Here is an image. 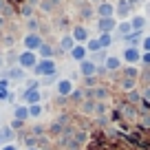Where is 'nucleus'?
Segmentation results:
<instances>
[{
  "label": "nucleus",
  "mask_w": 150,
  "mask_h": 150,
  "mask_svg": "<svg viewBox=\"0 0 150 150\" xmlns=\"http://www.w3.org/2000/svg\"><path fill=\"white\" fill-rule=\"evenodd\" d=\"M53 73H55V64L51 60H44L42 64L35 66V75H53Z\"/></svg>",
  "instance_id": "obj_1"
},
{
  "label": "nucleus",
  "mask_w": 150,
  "mask_h": 150,
  "mask_svg": "<svg viewBox=\"0 0 150 150\" xmlns=\"http://www.w3.org/2000/svg\"><path fill=\"white\" fill-rule=\"evenodd\" d=\"M80 73L86 75V77H93V75H97V66H95L93 62L84 60V62H82V66H80Z\"/></svg>",
  "instance_id": "obj_2"
},
{
  "label": "nucleus",
  "mask_w": 150,
  "mask_h": 150,
  "mask_svg": "<svg viewBox=\"0 0 150 150\" xmlns=\"http://www.w3.org/2000/svg\"><path fill=\"white\" fill-rule=\"evenodd\" d=\"M97 27H99V31H102V33H110L112 29L117 27V22H115L112 18H102V20L97 22Z\"/></svg>",
  "instance_id": "obj_3"
},
{
  "label": "nucleus",
  "mask_w": 150,
  "mask_h": 150,
  "mask_svg": "<svg viewBox=\"0 0 150 150\" xmlns=\"http://www.w3.org/2000/svg\"><path fill=\"white\" fill-rule=\"evenodd\" d=\"M57 93L60 95H71L73 93V82L71 80H60L57 82Z\"/></svg>",
  "instance_id": "obj_4"
},
{
  "label": "nucleus",
  "mask_w": 150,
  "mask_h": 150,
  "mask_svg": "<svg viewBox=\"0 0 150 150\" xmlns=\"http://www.w3.org/2000/svg\"><path fill=\"white\" fill-rule=\"evenodd\" d=\"M139 57H141V53L137 51L135 47H128L126 51H124V60L130 62V64H132V62H139Z\"/></svg>",
  "instance_id": "obj_5"
},
{
  "label": "nucleus",
  "mask_w": 150,
  "mask_h": 150,
  "mask_svg": "<svg viewBox=\"0 0 150 150\" xmlns=\"http://www.w3.org/2000/svg\"><path fill=\"white\" fill-rule=\"evenodd\" d=\"M112 11H115V7H112L110 2H102V5L97 7V13L102 16V18H110V16H112Z\"/></svg>",
  "instance_id": "obj_6"
},
{
  "label": "nucleus",
  "mask_w": 150,
  "mask_h": 150,
  "mask_svg": "<svg viewBox=\"0 0 150 150\" xmlns=\"http://www.w3.org/2000/svg\"><path fill=\"white\" fill-rule=\"evenodd\" d=\"M95 106H97V102H95V99H84V102H82V112H84V115H95Z\"/></svg>",
  "instance_id": "obj_7"
},
{
  "label": "nucleus",
  "mask_w": 150,
  "mask_h": 150,
  "mask_svg": "<svg viewBox=\"0 0 150 150\" xmlns=\"http://www.w3.org/2000/svg\"><path fill=\"white\" fill-rule=\"evenodd\" d=\"M40 44H42V42H40V38H38L35 33H29V35L24 38V47H27L29 51H31V49H35V47H40Z\"/></svg>",
  "instance_id": "obj_8"
},
{
  "label": "nucleus",
  "mask_w": 150,
  "mask_h": 150,
  "mask_svg": "<svg viewBox=\"0 0 150 150\" xmlns=\"http://www.w3.org/2000/svg\"><path fill=\"white\" fill-rule=\"evenodd\" d=\"M20 64L22 66H35V55H33L31 51H24L22 55H20Z\"/></svg>",
  "instance_id": "obj_9"
},
{
  "label": "nucleus",
  "mask_w": 150,
  "mask_h": 150,
  "mask_svg": "<svg viewBox=\"0 0 150 150\" xmlns=\"http://www.w3.org/2000/svg\"><path fill=\"white\" fill-rule=\"evenodd\" d=\"M71 38H73V40H77V42H84L86 38H88V31H86L84 27H75V29H73V35H71Z\"/></svg>",
  "instance_id": "obj_10"
},
{
  "label": "nucleus",
  "mask_w": 150,
  "mask_h": 150,
  "mask_svg": "<svg viewBox=\"0 0 150 150\" xmlns=\"http://www.w3.org/2000/svg\"><path fill=\"white\" fill-rule=\"evenodd\" d=\"M122 115L126 119H137V115H139V112L135 110V106H130V104H124L122 106Z\"/></svg>",
  "instance_id": "obj_11"
},
{
  "label": "nucleus",
  "mask_w": 150,
  "mask_h": 150,
  "mask_svg": "<svg viewBox=\"0 0 150 150\" xmlns=\"http://www.w3.org/2000/svg\"><path fill=\"white\" fill-rule=\"evenodd\" d=\"M130 27H132V31H141V29L146 27V18L144 16H135L132 22H130Z\"/></svg>",
  "instance_id": "obj_12"
},
{
  "label": "nucleus",
  "mask_w": 150,
  "mask_h": 150,
  "mask_svg": "<svg viewBox=\"0 0 150 150\" xmlns=\"http://www.w3.org/2000/svg\"><path fill=\"white\" fill-rule=\"evenodd\" d=\"M71 55H73V60H77V62H84V57H86V49H84V47H73Z\"/></svg>",
  "instance_id": "obj_13"
},
{
  "label": "nucleus",
  "mask_w": 150,
  "mask_h": 150,
  "mask_svg": "<svg viewBox=\"0 0 150 150\" xmlns=\"http://www.w3.org/2000/svg\"><path fill=\"white\" fill-rule=\"evenodd\" d=\"M128 11H130V2H128V0H119V5H117V16H128Z\"/></svg>",
  "instance_id": "obj_14"
},
{
  "label": "nucleus",
  "mask_w": 150,
  "mask_h": 150,
  "mask_svg": "<svg viewBox=\"0 0 150 150\" xmlns=\"http://www.w3.org/2000/svg\"><path fill=\"white\" fill-rule=\"evenodd\" d=\"M119 66H122V62H119V57H106V69H110V71H117Z\"/></svg>",
  "instance_id": "obj_15"
},
{
  "label": "nucleus",
  "mask_w": 150,
  "mask_h": 150,
  "mask_svg": "<svg viewBox=\"0 0 150 150\" xmlns=\"http://www.w3.org/2000/svg\"><path fill=\"white\" fill-rule=\"evenodd\" d=\"M117 31L126 38V35H130V33H132V27H130V22H122V24H117Z\"/></svg>",
  "instance_id": "obj_16"
},
{
  "label": "nucleus",
  "mask_w": 150,
  "mask_h": 150,
  "mask_svg": "<svg viewBox=\"0 0 150 150\" xmlns=\"http://www.w3.org/2000/svg\"><path fill=\"white\" fill-rule=\"evenodd\" d=\"M27 117H29V108H24V106L16 108V119H18V122H22V119H27Z\"/></svg>",
  "instance_id": "obj_17"
},
{
  "label": "nucleus",
  "mask_w": 150,
  "mask_h": 150,
  "mask_svg": "<svg viewBox=\"0 0 150 150\" xmlns=\"http://www.w3.org/2000/svg\"><path fill=\"white\" fill-rule=\"evenodd\" d=\"M60 44H62V49H66V51H73V38L71 35H64L60 40Z\"/></svg>",
  "instance_id": "obj_18"
},
{
  "label": "nucleus",
  "mask_w": 150,
  "mask_h": 150,
  "mask_svg": "<svg viewBox=\"0 0 150 150\" xmlns=\"http://www.w3.org/2000/svg\"><path fill=\"white\" fill-rule=\"evenodd\" d=\"M139 122L141 128H150V112H139Z\"/></svg>",
  "instance_id": "obj_19"
},
{
  "label": "nucleus",
  "mask_w": 150,
  "mask_h": 150,
  "mask_svg": "<svg viewBox=\"0 0 150 150\" xmlns=\"http://www.w3.org/2000/svg\"><path fill=\"white\" fill-rule=\"evenodd\" d=\"M7 75H9L11 80H22V77H24L22 69H11V71H9V73H7Z\"/></svg>",
  "instance_id": "obj_20"
},
{
  "label": "nucleus",
  "mask_w": 150,
  "mask_h": 150,
  "mask_svg": "<svg viewBox=\"0 0 150 150\" xmlns=\"http://www.w3.org/2000/svg\"><path fill=\"white\" fill-rule=\"evenodd\" d=\"M29 115H31V117H40V115H42V106H40V104H33V106L29 108Z\"/></svg>",
  "instance_id": "obj_21"
},
{
  "label": "nucleus",
  "mask_w": 150,
  "mask_h": 150,
  "mask_svg": "<svg viewBox=\"0 0 150 150\" xmlns=\"http://www.w3.org/2000/svg\"><path fill=\"white\" fill-rule=\"evenodd\" d=\"M40 53H42L47 60H51V55H53V51H51V47H49V44H40Z\"/></svg>",
  "instance_id": "obj_22"
},
{
  "label": "nucleus",
  "mask_w": 150,
  "mask_h": 150,
  "mask_svg": "<svg viewBox=\"0 0 150 150\" xmlns=\"http://www.w3.org/2000/svg\"><path fill=\"white\" fill-rule=\"evenodd\" d=\"M110 42H112L110 33H102V38H99V47H108Z\"/></svg>",
  "instance_id": "obj_23"
},
{
  "label": "nucleus",
  "mask_w": 150,
  "mask_h": 150,
  "mask_svg": "<svg viewBox=\"0 0 150 150\" xmlns=\"http://www.w3.org/2000/svg\"><path fill=\"white\" fill-rule=\"evenodd\" d=\"M24 99H27V102H33V104H35L38 99H40V93H35V91H29V93L24 95Z\"/></svg>",
  "instance_id": "obj_24"
},
{
  "label": "nucleus",
  "mask_w": 150,
  "mask_h": 150,
  "mask_svg": "<svg viewBox=\"0 0 150 150\" xmlns=\"http://www.w3.org/2000/svg\"><path fill=\"white\" fill-rule=\"evenodd\" d=\"M122 86H124V91H132V88H135V80H130V77H124Z\"/></svg>",
  "instance_id": "obj_25"
},
{
  "label": "nucleus",
  "mask_w": 150,
  "mask_h": 150,
  "mask_svg": "<svg viewBox=\"0 0 150 150\" xmlns=\"http://www.w3.org/2000/svg\"><path fill=\"white\" fill-rule=\"evenodd\" d=\"M139 99H141V95L137 93V91H130V93H128V102H130V106H132V104H137Z\"/></svg>",
  "instance_id": "obj_26"
},
{
  "label": "nucleus",
  "mask_w": 150,
  "mask_h": 150,
  "mask_svg": "<svg viewBox=\"0 0 150 150\" xmlns=\"http://www.w3.org/2000/svg\"><path fill=\"white\" fill-rule=\"evenodd\" d=\"M137 75H139V71H137V69H132V66H130V69H126V77H130V80H137Z\"/></svg>",
  "instance_id": "obj_27"
},
{
  "label": "nucleus",
  "mask_w": 150,
  "mask_h": 150,
  "mask_svg": "<svg viewBox=\"0 0 150 150\" xmlns=\"http://www.w3.org/2000/svg\"><path fill=\"white\" fill-rule=\"evenodd\" d=\"M88 49H91V51H99V49H102V47H99V40H91Z\"/></svg>",
  "instance_id": "obj_28"
},
{
  "label": "nucleus",
  "mask_w": 150,
  "mask_h": 150,
  "mask_svg": "<svg viewBox=\"0 0 150 150\" xmlns=\"http://www.w3.org/2000/svg\"><path fill=\"white\" fill-rule=\"evenodd\" d=\"M141 60H144L146 66H150V53H144V55H141Z\"/></svg>",
  "instance_id": "obj_29"
},
{
  "label": "nucleus",
  "mask_w": 150,
  "mask_h": 150,
  "mask_svg": "<svg viewBox=\"0 0 150 150\" xmlns=\"http://www.w3.org/2000/svg\"><path fill=\"white\" fill-rule=\"evenodd\" d=\"M144 49H146V53H150V35L144 40Z\"/></svg>",
  "instance_id": "obj_30"
},
{
  "label": "nucleus",
  "mask_w": 150,
  "mask_h": 150,
  "mask_svg": "<svg viewBox=\"0 0 150 150\" xmlns=\"http://www.w3.org/2000/svg\"><path fill=\"white\" fill-rule=\"evenodd\" d=\"M144 99L146 104H150V88H144Z\"/></svg>",
  "instance_id": "obj_31"
},
{
  "label": "nucleus",
  "mask_w": 150,
  "mask_h": 150,
  "mask_svg": "<svg viewBox=\"0 0 150 150\" xmlns=\"http://www.w3.org/2000/svg\"><path fill=\"white\" fill-rule=\"evenodd\" d=\"M0 11H7V13H9V11H11V9H9V7H7V5H5V0H0Z\"/></svg>",
  "instance_id": "obj_32"
},
{
  "label": "nucleus",
  "mask_w": 150,
  "mask_h": 150,
  "mask_svg": "<svg viewBox=\"0 0 150 150\" xmlns=\"http://www.w3.org/2000/svg\"><path fill=\"white\" fill-rule=\"evenodd\" d=\"M22 13H24V16H31V7L24 5V7H22Z\"/></svg>",
  "instance_id": "obj_33"
},
{
  "label": "nucleus",
  "mask_w": 150,
  "mask_h": 150,
  "mask_svg": "<svg viewBox=\"0 0 150 150\" xmlns=\"http://www.w3.org/2000/svg\"><path fill=\"white\" fill-rule=\"evenodd\" d=\"M82 16H84V18H88V16H91V7H84V9H82Z\"/></svg>",
  "instance_id": "obj_34"
},
{
  "label": "nucleus",
  "mask_w": 150,
  "mask_h": 150,
  "mask_svg": "<svg viewBox=\"0 0 150 150\" xmlns=\"http://www.w3.org/2000/svg\"><path fill=\"white\" fill-rule=\"evenodd\" d=\"M141 80H146V82H150V71H144V75H141Z\"/></svg>",
  "instance_id": "obj_35"
},
{
  "label": "nucleus",
  "mask_w": 150,
  "mask_h": 150,
  "mask_svg": "<svg viewBox=\"0 0 150 150\" xmlns=\"http://www.w3.org/2000/svg\"><path fill=\"white\" fill-rule=\"evenodd\" d=\"M29 29H33V31L38 29V22H35V20H29Z\"/></svg>",
  "instance_id": "obj_36"
},
{
  "label": "nucleus",
  "mask_w": 150,
  "mask_h": 150,
  "mask_svg": "<svg viewBox=\"0 0 150 150\" xmlns=\"http://www.w3.org/2000/svg\"><path fill=\"white\" fill-rule=\"evenodd\" d=\"M104 60V53H97V55H95V62H102ZM95 62H93V64H95Z\"/></svg>",
  "instance_id": "obj_37"
},
{
  "label": "nucleus",
  "mask_w": 150,
  "mask_h": 150,
  "mask_svg": "<svg viewBox=\"0 0 150 150\" xmlns=\"http://www.w3.org/2000/svg\"><path fill=\"white\" fill-rule=\"evenodd\" d=\"M146 13L150 16V2H148V5H146Z\"/></svg>",
  "instance_id": "obj_38"
},
{
  "label": "nucleus",
  "mask_w": 150,
  "mask_h": 150,
  "mask_svg": "<svg viewBox=\"0 0 150 150\" xmlns=\"http://www.w3.org/2000/svg\"><path fill=\"white\" fill-rule=\"evenodd\" d=\"M27 2H29V7H31V5H35V2H38V0H27Z\"/></svg>",
  "instance_id": "obj_39"
},
{
  "label": "nucleus",
  "mask_w": 150,
  "mask_h": 150,
  "mask_svg": "<svg viewBox=\"0 0 150 150\" xmlns=\"http://www.w3.org/2000/svg\"><path fill=\"white\" fill-rule=\"evenodd\" d=\"M2 150H16V148H13V146H7V148H2Z\"/></svg>",
  "instance_id": "obj_40"
},
{
  "label": "nucleus",
  "mask_w": 150,
  "mask_h": 150,
  "mask_svg": "<svg viewBox=\"0 0 150 150\" xmlns=\"http://www.w3.org/2000/svg\"><path fill=\"white\" fill-rule=\"evenodd\" d=\"M2 24H5V18H2V16H0V27H2Z\"/></svg>",
  "instance_id": "obj_41"
},
{
  "label": "nucleus",
  "mask_w": 150,
  "mask_h": 150,
  "mask_svg": "<svg viewBox=\"0 0 150 150\" xmlns=\"http://www.w3.org/2000/svg\"><path fill=\"white\" fill-rule=\"evenodd\" d=\"M128 2H130V5H135V2H137V0H128Z\"/></svg>",
  "instance_id": "obj_42"
},
{
  "label": "nucleus",
  "mask_w": 150,
  "mask_h": 150,
  "mask_svg": "<svg viewBox=\"0 0 150 150\" xmlns=\"http://www.w3.org/2000/svg\"><path fill=\"white\" fill-rule=\"evenodd\" d=\"M0 64H2V57H0Z\"/></svg>",
  "instance_id": "obj_43"
},
{
  "label": "nucleus",
  "mask_w": 150,
  "mask_h": 150,
  "mask_svg": "<svg viewBox=\"0 0 150 150\" xmlns=\"http://www.w3.org/2000/svg\"><path fill=\"white\" fill-rule=\"evenodd\" d=\"M93 2H99V0H93Z\"/></svg>",
  "instance_id": "obj_44"
},
{
  "label": "nucleus",
  "mask_w": 150,
  "mask_h": 150,
  "mask_svg": "<svg viewBox=\"0 0 150 150\" xmlns=\"http://www.w3.org/2000/svg\"><path fill=\"white\" fill-rule=\"evenodd\" d=\"M29 150H35V148H29Z\"/></svg>",
  "instance_id": "obj_45"
},
{
  "label": "nucleus",
  "mask_w": 150,
  "mask_h": 150,
  "mask_svg": "<svg viewBox=\"0 0 150 150\" xmlns=\"http://www.w3.org/2000/svg\"><path fill=\"white\" fill-rule=\"evenodd\" d=\"M0 38H2V33H0Z\"/></svg>",
  "instance_id": "obj_46"
}]
</instances>
